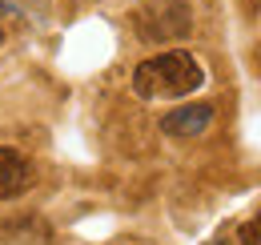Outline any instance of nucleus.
Here are the masks:
<instances>
[{
  "label": "nucleus",
  "instance_id": "1",
  "mask_svg": "<svg viewBox=\"0 0 261 245\" xmlns=\"http://www.w3.org/2000/svg\"><path fill=\"white\" fill-rule=\"evenodd\" d=\"M205 85V68L197 64L193 53L173 48V53H157L149 61L133 68V92L145 101H161V96H189Z\"/></svg>",
  "mask_w": 261,
  "mask_h": 245
},
{
  "label": "nucleus",
  "instance_id": "2",
  "mask_svg": "<svg viewBox=\"0 0 261 245\" xmlns=\"http://www.w3.org/2000/svg\"><path fill=\"white\" fill-rule=\"evenodd\" d=\"M33 181H36L33 161L24 153H16V149H8V145H0V201H12L20 193H29Z\"/></svg>",
  "mask_w": 261,
  "mask_h": 245
},
{
  "label": "nucleus",
  "instance_id": "3",
  "mask_svg": "<svg viewBox=\"0 0 261 245\" xmlns=\"http://www.w3.org/2000/svg\"><path fill=\"white\" fill-rule=\"evenodd\" d=\"M209 125H213V105H181L161 117V133L165 137H201Z\"/></svg>",
  "mask_w": 261,
  "mask_h": 245
},
{
  "label": "nucleus",
  "instance_id": "4",
  "mask_svg": "<svg viewBox=\"0 0 261 245\" xmlns=\"http://www.w3.org/2000/svg\"><path fill=\"white\" fill-rule=\"evenodd\" d=\"M237 241L241 245H261V213H253L241 229H237Z\"/></svg>",
  "mask_w": 261,
  "mask_h": 245
},
{
  "label": "nucleus",
  "instance_id": "5",
  "mask_svg": "<svg viewBox=\"0 0 261 245\" xmlns=\"http://www.w3.org/2000/svg\"><path fill=\"white\" fill-rule=\"evenodd\" d=\"M209 245H225V237H213V241H209Z\"/></svg>",
  "mask_w": 261,
  "mask_h": 245
},
{
  "label": "nucleus",
  "instance_id": "6",
  "mask_svg": "<svg viewBox=\"0 0 261 245\" xmlns=\"http://www.w3.org/2000/svg\"><path fill=\"white\" fill-rule=\"evenodd\" d=\"M0 40H4V32H0Z\"/></svg>",
  "mask_w": 261,
  "mask_h": 245
}]
</instances>
